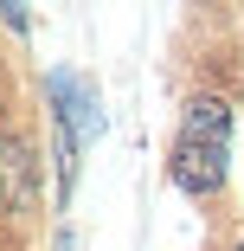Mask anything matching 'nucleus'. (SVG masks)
<instances>
[{"instance_id":"1","label":"nucleus","mask_w":244,"mask_h":251,"mask_svg":"<svg viewBox=\"0 0 244 251\" xmlns=\"http://www.w3.org/2000/svg\"><path fill=\"white\" fill-rule=\"evenodd\" d=\"M225 161H231V110L219 97H193L180 116V135H174V187L206 200V193H219Z\"/></svg>"},{"instance_id":"2","label":"nucleus","mask_w":244,"mask_h":251,"mask_svg":"<svg viewBox=\"0 0 244 251\" xmlns=\"http://www.w3.org/2000/svg\"><path fill=\"white\" fill-rule=\"evenodd\" d=\"M238 251H244V245H238Z\"/></svg>"}]
</instances>
